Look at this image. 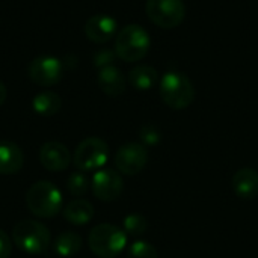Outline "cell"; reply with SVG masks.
Masks as SVG:
<instances>
[{
    "mask_svg": "<svg viewBox=\"0 0 258 258\" xmlns=\"http://www.w3.org/2000/svg\"><path fill=\"white\" fill-rule=\"evenodd\" d=\"M88 245L98 258H115L124 251L127 236L125 231L112 224H98L91 230Z\"/></svg>",
    "mask_w": 258,
    "mask_h": 258,
    "instance_id": "6da1fadb",
    "label": "cell"
},
{
    "mask_svg": "<svg viewBox=\"0 0 258 258\" xmlns=\"http://www.w3.org/2000/svg\"><path fill=\"white\" fill-rule=\"evenodd\" d=\"M29 210L38 218H53L62 210V194L50 181H38L26 194Z\"/></svg>",
    "mask_w": 258,
    "mask_h": 258,
    "instance_id": "7a4b0ae2",
    "label": "cell"
},
{
    "mask_svg": "<svg viewBox=\"0 0 258 258\" xmlns=\"http://www.w3.org/2000/svg\"><path fill=\"white\" fill-rule=\"evenodd\" d=\"M160 97L171 109L181 110L192 104L195 98V88L190 79L178 71L166 73L160 80Z\"/></svg>",
    "mask_w": 258,
    "mask_h": 258,
    "instance_id": "3957f363",
    "label": "cell"
},
{
    "mask_svg": "<svg viewBox=\"0 0 258 258\" xmlns=\"http://www.w3.org/2000/svg\"><path fill=\"white\" fill-rule=\"evenodd\" d=\"M12 240L18 249L30 255H42L50 248V231L45 225L35 221H21L12 230Z\"/></svg>",
    "mask_w": 258,
    "mask_h": 258,
    "instance_id": "277c9868",
    "label": "cell"
},
{
    "mask_svg": "<svg viewBox=\"0 0 258 258\" xmlns=\"http://www.w3.org/2000/svg\"><path fill=\"white\" fill-rule=\"evenodd\" d=\"M150 44V36L144 27L128 24L116 35L115 53L124 62H138L147 56Z\"/></svg>",
    "mask_w": 258,
    "mask_h": 258,
    "instance_id": "5b68a950",
    "label": "cell"
},
{
    "mask_svg": "<svg viewBox=\"0 0 258 258\" xmlns=\"http://www.w3.org/2000/svg\"><path fill=\"white\" fill-rule=\"evenodd\" d=\"M109 159V147L100 138L83 139L73 154L74 166L82 172L100 169Z\"/></svg>",
    "mask_w": 258,
    "mask_h": 258,
    "instance_id": "8992f818",
    "label": "cell"
},
{
    "mask_svg": "<svg viewBox=\"0 0 258 258\" xmlns=\"http://www.w3.org/2000/svg\"><path fill=\"white\" fill-rule=\"evenodd\" d=\"M148 18L162 29H172L183 23L186 6L183 0H147Z\"/></svg>",
    "mask_w": 258,
    "mask_h": 258,
    "instance_id": "52a82bcc",
    "label": "cell"
},
{
    "mask_svg": "<svg viewBox=\"0 0 258 258\" xmlns=\"http://www.w3.org/2000/svg\"><path fill=\"white\" fill-rule=\"evenodd\" d=\"M62 62L54 56H38L29 65V77L39 86H53L62 79Z\"/></svg>",
    "mask_w": 258,
    "mask_h": 258,
    "instance_id": "ba28073f",
    "label": "cell"
},
{
    "mask_svg": "<svg viewBox=\"0 0 258 258\" xmlns=\"http://www.w3.org/2000/svg\"><path fill=\"white\" fill-rule=\"evenodd\" d=\"M148 162V151L142 144L130 142L122 145L115 154V165L124 175L139 174Z\"/></svg>",
    "mask_w": 258,
    "mask_h": 258,
    "instance_id": "9c48e42d",
    "label": "cell"
},
{
    "mask_svg": "<svg viewBox=\"0 0 258 258\" xmlns=\"http://www.w3.org/2000/svg\"><path fill=\"white\" fill-rule=\"evenodd\" d=\"M94 195L101 201H115L124 190L122 177L113 169H101L95 172L91 183Z\"/></svg>",
    "mask_w": 258,
    "mask_h": 258,
    "instance_id": "30bf717a",
    "label": "cell"
},
{
    "mask_svg": "<svg viewBox=\"0 0 258 258\" xmlns=\"http://www.w3.org/2000/svg\"><path fill=\"white\" fill-rule=\"evenodd\" d=\"M39 162L50 172L65 171L71 163V154L68 148L56 141L47 142L39 150Z\"/></svg>",
    "mask_w": 258,
    "mask_h": 258,
    "instance_id": "8fae6325",
    "label": "cell"
},
{
    "mask_svg": "<svg viewBox=\"0 0 258 258\" xmlns=\"http://www.w3.org/2000/svg\"><path fill=\"white\" fill-rule=\"evenodd\" d=\"M83 32L86 38L95 44H104L116 33V20L106 14H97L88 18Z\"/></svg>",
    "mask_w": 258,
    "mask_h": 258,
    "instance_id": "7c38bea8",
    "label": "cell"
},
{
    "mask_svg": "<svg viewBox=\"0 0 258 258\" xmlns=\"http://www.w3.org/2000/svg\"><path fill=\"white\" fill-rule=\"evenodd\" d=\"M97 82L101 91L109 97H119L125 91V77L118 67L106 65L100 68L97 74Z\"/></svg>",
    "mask_w": 258,
    "mask_h": 258,
    "instance_id": "4fadbf2b",
    "label": "cell"
},
{
    "mask_svg": "<svg viewBox=\"0 0 258 258\" xmlns=\"http://www.w3.org/2000/svg\"><path fill=\"white\" fill-rule=\"evenodd\" d=\"M24 163V156L21 148L11 141H0V174L14 175Z\"/></svg>",
    "mask_w": 258,
    "mask_h": 258,
    "instance_id": "5bb4252c",
    "label": "cell"
},
{
    "mask_svg": "<svg viewBox=\"0 0 258 258\" xmlns=\"http://www.w3.org/2000/svg\"><path fill=\"white\" fill-rule=\"evenodd\" d=\"M234 194L242 200H254L258 197V172L251 168L239 169L233 177Z\"/></svg>",
    "mask_w": 258,
    "mask_h": 258,
    "instance_id": "9a60e30c",
    "label": "cell"
},
{
    "mask_svg": "<svg viewBox=\"0 0 258 258\" xmlns=\"http://www.w3.org/2000/svg\"><path fill=\"white\" fill-rule=\"evenodd\" d=\"M94 216V207L89 201L77 198L63 209V218L73 225H85Z\"/></svg>",
    "mask_w": 258,
    "mask_h": 258,
    "instance_id": "2e32d148",
    "label": "cell"
},
{
    "mask_svg": "<svg viewBox=\"0 0 258 258\" xmlns=\"http://www.w3.org/2000/svg\"><path fill=\"white\" fill-rule=\"evenodd\" d=\"M159 74L156 71V68L150 67V65H138L133 70H130L128 73V82L135 89L139 91H147L150 88H153L157 83Z\"/></svg>",
    "mask_w": 258,
    "mask_h": 258,
    "instance_id": "e0dca14e",
    "label": "cell"
},
{
    "mask_svg": "<svg viewBox=\"0 0 258 258\" xmlns=\"http://www.w3.org/2000/svg\"><path fill=\"white\" fill-rule=\"evenodd\" d=\"M60 106H62L60 97L56 92H51V91L39 92L32 100L33 110L41 116H53V115H56L60 110Z\"/></svg>",
    "mask_w": 258,
    "mask_h": 258,
    "instance_id": "ac0fdd59",
    "label": "cell"
},
{
    "mask_svg": "<svg viewBox=\"0 0 258 258\" xmlns=\"http://www.w3.org/2000/svg\"><path fill=\"white\" fill-rule=\"evenodd\" d=\"M80 248H82L80 236L71 231L62 233L56 240V252L60 257H73L80 251Z\"/></svg>",
    "mask_w": 258,
    "mask_h": 258,
    "instance_id": "d6986e66",
    "label": "cell"
},
{
    "mask_svg": "<svg viewBox=\"0 0 258 258\" xmlns=\"http://www.w3.org/2000/svg\"><path fill=\"white\" fill-rule=\"evenodd\" d=\"M67 189L70 194H73L74 197H83L88 189H89V181L88 177L79 171V172H73L68 178H67Z\"/></svg>",
    "mask_w": 258,
    "mask_h": 258,
    "instance_id": "ffe728a7",
    "label": "cell"
},
{
    "mask_svg": "<svg viewBox=\"0 0 258 258\" xmlns=\"http://www.w3.org/2000/svg\"><path fill=\"white\" fill-rule=\"evenodd\" d=\"M148 222L142 215H128L124 219V231L130 236H141L147 231Z\"/></svg>",
    "mask_w": 258,
    "mask_h": 258,
    "instance_id": "44dd1931",
    "label": "cell"
},
{
    "mask_svg": "<svg viewBox=\"0 0 258 258\" xmlns=\"http://www.w3.org/2000/svg\"><path fill=\"white\" fill-rule=\"evenodd\" d=\"M127 258H159V254L151 243L138 240L128 248Z\"/></svg>",
    "mask_w": 258,
    "mask_h": 258,
    "instance_id": "7402d4cb",
    "label": "cell"
},
{
    "mask_svg": "<svg viewBox=\"0 0 258 258\" xmlns=\"http://www.w3.org/2000/svg\"><path fill=\"white\" fill-rule=\"evenodd\" d=\"M139 136H141V141L147 145H156L162 139L160 132L154 125H144L139 130Z\"/></svg>",
    "mask_w": 258,
    "mask_h": 258,
    "instance_id": "603a6c76",
    "label": "cell"
},
{
    "mask_svg": "<svg viewBox=\"0 0 258 258\" xmlns=\"http://www.w3.org/2000/svg\"><path fill=\"white\" fill-rule=\"evenodd\" d=\"M11 252H12L11 239L3 230H0V258H9Z\"/></svg>",
    "mask_w": 258,
    "mask_h": 258,
    "instance_id": "cb8c5ba5",
    "label": "cell"
},
{
    "mask_svg": "<svg viewBox=\"0 0 258 258\" xmlns=\"http://www.w3.org/2000/svg\"><path fill=\"white\" fill-rule=\"evenodd\" d=\"M113 57H115V54L112 53V51H100V53H97L95 54V57H94V63L97 65V67H100V68H103V67H106V65H110V62L113 60Z\"/></svg>",
    "mask_w": 258,
    "mask_h": 258,
    "instance_id": "d4e9b609",
    "label": "cell"
},
{
    "mask_svg": "<svg viewBox=\"0 0 258 258\" xmlns=\"http://www.w3.org/2000/svg\"><path fill=\"white\" fill-rule=\"evenodd\" d=\"M6 94H8V92H6V86L0 82V106L5 103V100H6Z\"/></svg>",
    "mask_w": 258,
    "mask_h": 258,
    "instance_id": "484cf974",
    "label": "cell"
}]
</instances>
